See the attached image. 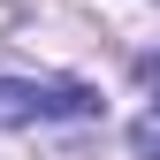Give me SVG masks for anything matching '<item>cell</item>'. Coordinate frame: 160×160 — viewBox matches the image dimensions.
I'll use <instances>...</instances> for the list:
<instances>
[{
	"label": "cell",
	"mask_w": 160,
	"mask_h": 160,
	"mask_svg": "<svg viewBox=\"0 0 160 160\" xmlns=\"http://www.w3.org/2000/svg\"><path fill=\"white\" fill-rule=\"evenodd\" d=\"M99 114L92 84H69V76H0V130L23 122H84Z\"/></svg>",
	"instance_id": "6da1fadb"
},
{
	"label": "cell",
	"mask_w": 160,
	"mask_h": 160,
	"mask_svg": "<svg viewBox=\"0 0 160 160\" xmlns=\"http://www.w3.org/2000/svg\"><path fill=\"white\" fill-rule=\"evenodd\" d=\"M130 145L145 152V160H160V99H152V107H145V114L130 122Z\"/></svg>",
	"instance_id": "7a4b0ae2"
},
{
	"label": "cell",
	"mask_w": 160,
	"mask_h": 160,
	"mask_svg": "<svg viewBox=\"0 0 160 160\" xmlns=\"http://www.w3.org/2000/svg\"><path fill=\"white\" fill-rule=\"evenodd\" d=\"M145 84H152V92H160V61H145Z\"/></svg>",
	"instance_id": "3957f363"
}]
</instances>
